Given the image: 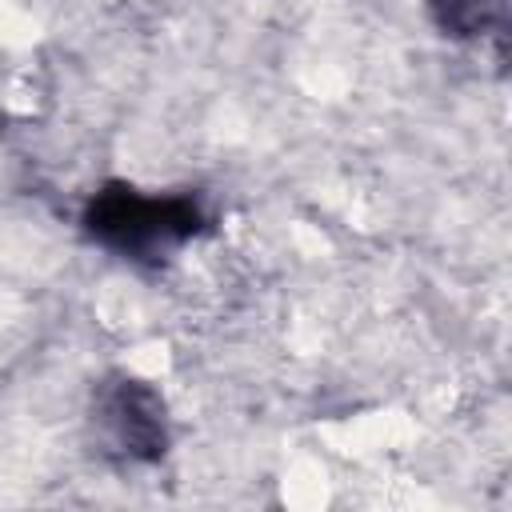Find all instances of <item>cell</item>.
<instances>
[{"instance_id": "obj_1", "label": "cell", "mask_w": 512, "mask_h": 512, "mask_svg": "<svg viewBox=\"0 0 512 512\" xmlns=\"http://www.w3.org/2000/svg\"><path fill=\"white\" fill-rule=\"evenodd\" d=\"M200 224L204 212L192 196H144L128 184H108L84 212L88 236L124 256H160L192 240Z\"/></svg>"}, {"instance_id": "obj_3", "label": "cell", "mask_w": 512, "mask_h": 512, "mask_svg": "<svg viewBox=\"0 0 512 512\" xmlns=\"http://www.w3.org/2000/svg\"><path fill=\"white\" fill-rule=\"evenodd\" d=\"M432 20L444 36L472 40L504 20V0H432Z\"/></svg>"}, {"instance_id": "obj_2", "label": "cell", "mask_w": 512, "mask_h": 512, "mask_svg": "<svg viewBox=\"0 0 512 512\" xmlns=\"http://www.w3.org/2000/svg\"><path fill=\"white\" fill-rule=\"evenodd\" d=\"M100 420L108 428V440L128 460H160L168 444V420L164 400L144 380H120L100 400Z\"/></svg>"}]
</instances>
